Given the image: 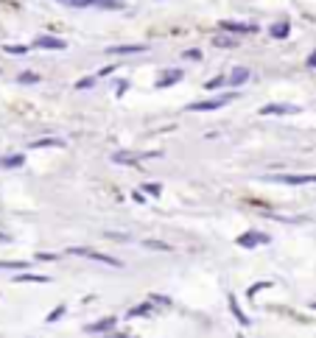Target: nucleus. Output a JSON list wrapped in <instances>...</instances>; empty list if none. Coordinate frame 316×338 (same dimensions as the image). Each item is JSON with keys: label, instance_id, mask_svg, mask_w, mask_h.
Listing matches in <instances>:
<instances>
[{"label": "nucleus", "instance_id": "obj_1", "mask_svg": "<svg viewBox=\"0 0 316 338\" xmlns=\"http://www.w3.org/2000/svg\"><path fill=\"white\" fill-rule=\"evenodd\" d=\"M230 101H235V92H227V95H218V98H207V101H196V104L188 106V112H213V109H221Z\"/></svg>", "mask_w": 316, "mask_h": 338}, {"label": "nucleus", "instance_id": "obj_2", "mask_svg": "<svg viewBox=\"0 0 316 338\" xmlns=\"http://www.w3.org/2000/svg\"><path fill=\"white\" fill-rule=\"evenodd\" d=\"M272 182H280V185H313L316 174H277L272 176Z\"/></svg>", "mask_w": 316, "mask_h": 338}, {"label": "nucleus", "instance_id": "obj_3", "mask_svg": "<svg viewBox=\"0 0 316 338\" xmlns=\"http://www.w3.org/2000/svg\"><path fill=\"white\" fill-rule=\"evenodd\" d=\"M300 106H291V104H266L260 106V115H297Z\"/></svg>", "mask_w": 316, "mask_h": 338}, {"label": "nucleus", "instance_id": "obj_4", "mask_svg": "<svg viewBox=\"0 0 316 338\" xmlns=\"http://www.w3.org/2000/svg\"><path fill=\"white\" fill-rule=\"evenodd\" d=\"M115 324H118V319L115 316H104V319H98L95 324H87V333L90 335H98V333H106V330H115Z\"/></svg>", "mask_w": 316, "mask_h": 338}, {"label": "nucleus", "instance_id": "obj_5", "mask_svg": "<svg viewBox=\"0 0 316 338\" xmlns=\"http://www.w3.org/2000/svg\"><path fill=\"white\" fill-rule=\"evenodd\" d=\"M34 45H37V48H45V51H64L67 48V42L59 39V37H37Z\"/></svg>", "mask_w": 316, "mask_h": 338}, {"label": "nucleus", "instance_id": "obj_6", "mask_svg": "<svg viewBox=\"0 0 316 338\" xmlns=\"http://www.w3.org/2000/svg\"><path fill=\"white\" fill-rule=\"evenodd\" d=\"M221 28L224 31H232V34H255L258 31V26H252V22H232V20H221Z\"/></svg>", "mask_w": 316, "mask_h": 338}, {"label": "nucleus", "instance_id": "obj_7", "mask_svg": "<svg viewBox=\"0 0 316 338\" xmlns=\"http://www.w3.org/2000/svg\"><path fill=\"white\" fill-rule=\"evenodd\" d=\"M258 243H269V235L246 232V235H241V238H238V246H243V249H255Z\"/></svg>", "mask_w": 316, "mask_h": 338}, {"label": "nucleus", "instance_id": "obj_8", "mask_svg": "<svg viewBox=\"0 0 316 338\" xmlns=\"http://www.w3.org/2000/svg\"><path fill=\"white\" fill-rule=\"evenodd\" d=\"M148 48L146 45H112V48H106V53H112V56H129V53H146Z\"/></svg>", "mask_w": 316, "mask_h": 338}, {"label": "nucleus", "instance_id": "obj_9", "mask_svg": "<svg viewBox=\"0 0 316 338\" xmlns=\"http://www.w3.org/2000/svg\"><path fill=\"white\" fill-rule=\"evenodd\" d=\"M143 159V154H132V151H115L112 154V162L118 165H137Z\"/></svg>", "mask_w": 316, "mask_h": 338}, {"label": "nucleus", "instance_id": "obj_10", "mask_svg": "<svg viewBox=\"0 0 316 338\" xmlns=\"http://www.w3.org/2000/svg\"><path fill=\"white\" fill-rule=\"evenodd\" d=\"M176 81H182V70H165V76L157 79V87L163 90V87H171V84H176Z\"/></svg>", "mask_w": 316, "mask_h": 338}, {"label": "nucleus", "instance_id": "obj_11", "mask_svg": "<svg viewBox=\"0 0 316 338\" xmlns=\"http://www.w3.org/2000/svg\"><path fill=\"white\" fill-rule=\"evenodd\" d=\"M227 79H230L232 87H241L243 81H249V70H246V67H235L230 76H227Z\"/></svg>", "mask_w": 316, "mask_h": 338}, {"label": "nucleus", "instance_id": "obj_12", "mask_svg": "<svg viewBox=\"0 0 316 338\" xmlns=\"http://www.w3.org/2000/svg\"><path fill=\"white\" fill-rule=\"evenodd\" d=\"M288 31H291V26H288V22H274V26L269 28V34H272V37L274 39H285V37H288Z\"/></svg>", "mask_w": 316, "mask_h": 338}, {"label": "nucleus", "instance_id": "obj_13", "mask_svg": "<svg viewBox=\"0 0 316 338\" xmlns=\"http://www.w3.org/2000/svg\"><path fill=\"white\" fill-rule=\"evenodd\" d=\"M151 310H154V302L148 299V302H143V305H137L129 310V319H134V316H151Z\"/></svg>", "mask_w": 316, "mask_h": 338}, {"label": "nucleus", "instance_id": "obj_14", "mask_svg": "<svg viewBox=\"0 0 316 338\" xmlns=\"http://www.w3.org/2000/svg\"><path fill=\"white\" fill-rule=\"evenodd\" d=\"M230 310H232V316L238 319V324H249V316L241 310V307H238V299H235V296H230Z\"/></svg>", "mask_w": 316, "mask_h": 338}, {"label": "nucleus", "instance_id": "obj_15", "mask_svg": "<svg viewBox=\"0 0 316 338\" xmlns=\"http://www.w3.org/2000/svg\"><path fill=\"white\" fill-rule=\"evenodd\" d=\"M22 162H26V157H22V154H14V157H3V159H0V168H20Z\"/></svg>", "mask_w": 316, "mask_h": 338}, {"label": "nucleus", "instance_id": "obj_16", "mask_svg": "<svg viewBox=\"0 0 316 338\" xmlns=\"http://www.w3.org/2000/svg\"><path fill=\"white\" fill-rule=\"evenodd\" d=\"M14 282H51V277H42V274H14Z\"/></svg>", "mask_w": 316, "mask_h": 338}, {"label": "nucleus", "instance_id": "obj_17", "mask_svg": "<svg viewBox=\"0 0 316 338\" xmlns=\"http://www.w3.org/2000/svg\"><path fill=\"white\" fill-rule=\"evenodd\" d=\"M48 146L62 148V146H64V140H59V137H45V140H34V143H31V148H48Z\"/></svg>", "mask_w": 316, "mask_h": 338}, {"label": "nucleus", "instance_id": "obj_18", "mask_svg": "<svg viewBox=\"0 0 316 338\" xmlns=\"http://www.w3.org/2000/svg\"><path fill=\"white\" fill-rule=\"evenodd\" d=\"M28 263H22V260H0V269L6 271H22Z\"/></svg>", "mask_w": 316, "mask_h": 338}, {"label": "nucleus", "instance_id": "obj_19", "mask_svg": "<svg viewBox=\"0 0 316 338\" xmlns=\"http://www.w3.org/2000/svg\"><path fill=\"white\" fill-rule=\"evenodd\" d=\"M213 45H216V48H235L238 39H232V37H216V39H213Z\"/></svg>", "mask_w": 316, "mask_h": 338}, {"label": "nucleus", "instance_id": "obj_20", "mask_svg": "<svg viewBox=\"0 0 316 338\" xmlns=\"http://www.w3.org/2000/svg\"><path fill=\"white\" fill-rule=\"evenodd\" d=\"M143 246H146V249H157V252H171V246H168V243H163V240H143Z\"/></svg>", "mask_w": 316, "mask_h": 338}, {"label": "nucleus", "instance_id": "obj_21", "mask_svg": "<svg viewBox=\"0 0 316 338\" xmlns=\"http://www.w3.org/2000/svg\"><path fill=\"white\" fill-rule=\"evenodd\" d=\"M224 84H230V79H227V76H216V79L207 81V90H218V87H224Z\"/></svg>", "mask_w": 316, "mask_h": 338}, {"label": "nucleus", "instance_id": "obj_22", "mask_svg": "<svg viewBox=\"0 0 316 338\" xmlns=\"http://www.w3.org/2000/svg\"><path fill=\"white\" fill-rule=\"evenodd\" d=\"M3 51H6V53H11V56H26V53H28L26 45H6Z\"/></svg>", "mask_w": 316, "mask_h": 338}, {"label": "nucleus", "instance_id": "obj_23", "mask_svg": "<svg viewBox=\"0 0 316 338\" xmlns=\"http://www.w3.org/2000/svg\"><path fill=\"white\" fill-rule=\"evenodd\" d=\"M143 190H146L148 196H160V193H163V185H157V182H146Z\"/></svg>", "mask_w": 316, "mask_h": 338}, {"label": "nucleus", "instance_id": "obj_24", "mask_svg": "<svg viewBox=\"0 0 316 338\" xmlns=\"http://www.w3.org/2000/svg\"><path fill=\"white\" fill-rule=\"evenodd\" d=\"M17 81H20V84H37L39 76L37 73H20V79H17Z\"/></svg>", "mask_w": 316, "mask_h": 338}, {"label": "nucleus", "instance_id": "obj_25", "mask_svg": "<svg viewBox=\"0 0 316 338\" xmlns=\"http://www.w3.org/2000/svg\"><path fill=\"white\" fill-rule=\"evenodd\" d=\"M64 310H67V307H64V305H59V307H53V310L51 313H48V319H45V322H59V316H62V313Z\"/></svg>", "mask_w": 316, "mask_h": 338}, {"label": "nucleus", "instance_id": "obj_26", "mask_svg": "<svg viewBox=\"0 0 316 338\" xmlns=\"http://www.w3.org/2000/svg\"><path fill=\"white\" fill-rule=\"evenodd\" d=\"M95 84V79H90V76H87V79H79L76 81V90H87V87H93Z\"/></svg>", "mask_w": 316, "mask_h": 338}, {"label": "nucleus", "instance_id": "obj_27", "mask_svg": "<svg viewBox=\"0 0 316 338\" xmlns=\"http://www.w3.org/2000/svg\"><path fill=\"white\" fill-rule=\"evenodd\" d=\"M185 59H193V62H199L201 53H199V51H188V53H185Z\"/></svg>", "mask_w": 316, "mask_h": 338}, {"label": "nucleus", "instance_id": "obj_28", "mask_svg": "<svg viewBox=\"0 0 316 338\" xmlns=\"http://www.w3.org/2000/svg\"><path fill=\"white\" fill-rule=\"evenodd\" d=\"M308 67H316V53H311V59H308Z\"/></svg>", "mask_w": 316, "mask_h": 338}, {"label": "nucleus", "instance_id": "obj_29", "mask_svg": "<svg viewBox=\"0 0 316 338\" xmlns=\"http://www.w3.org/2000/svg\"><path fill=\"white\" fill-rule=\"evenodd\" d=\"M311 307H313V310H316V302H311Z\"/></svg>", "mask_w": 316, "mask_h": 338}]
</instances>
